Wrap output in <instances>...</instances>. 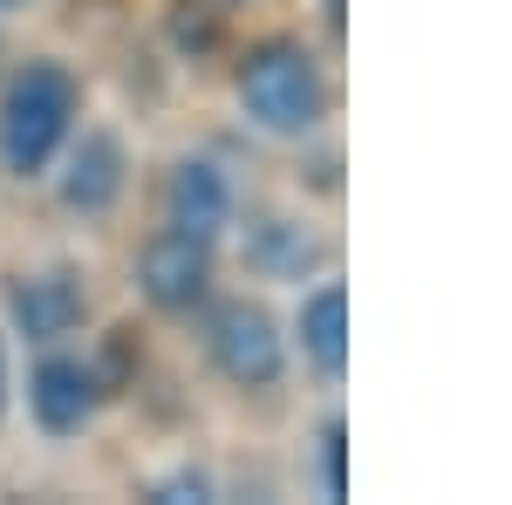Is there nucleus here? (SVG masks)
<instances>
[{
  "instance_id": "f257e3e1",
  "label": "nucleus",
  "mask_w": 512,
  "mask_h": 505,
  "mask_svg": "<svg viewBox=\"0 0 512 505\" xmlns=\"http://www.w3.org/2000/svg\"><path fill=\"white\" fill-rule=\"evenodd\" d=\"M233 96L253 130L267 137H315L328 117V69L315 62V48L294 35H267L239 55Z\"/></svg>"
},
{
  "instance_id": "f03ea898",
  "label": "nucleus",
  "mask_w": 512,
  "mask_h": 505,
  "mask_svg": "<svg viewBox=\"0 0 512 505\" xmlns=\"http://www.w3.org/2000/svg\"><path fill=\"white\" fill-rule=\"evenodd\" d=\"M76 76L55 62V55H35L21 62L7 89H0V171L7 178H41L55 151L69 144L76 130Z\"/></svg>"
},
{
  "instance_id": "7ed1b4c3",
  "label": "nucleus",
  "mask_w": 512,
  "mask_h": 505,
  "mask_svg": "<svg viewBox=\"0 0 512 505\" xmlns=\"http://www.w3.org/2000/svg\"><path fill=\"white\" fill-rule=\"evenodd\" d=\"M205 355L233 389L267 396L287 376V328L260 301H219V308H205Z\"/></svg>"
},
{
  "instance_id": "20e7f679",
  "label": "nucleus",
  "mask_w": 512,
  "mask_h": 505,
  "mask_svg": "<svg viewBox=\"0 0 512 505\" xmlns=\"http://www.w3.org/2000/svg\"><path fill=\"white\" fill-rule=\"evenodd\" d=\"M212 280H219L212 239H192L178 226H158L137 253V294L171 321H192V314L212 308Z\"/></svg>"
},
{
  "instance_id": "39448f33",
  "label": "nucleus",
  "mask_w": 512,
  "mask_h": 505,
  "mask_svg": "<svg viewBox=\"0 0 512 505\" xmlns=\"http://www.w3.org/2000/svg\"><path fill=\"white\" fill-rule=\"evenodd\" d=\"M55 192L62 205L76 212V219H103V212H117L123 185H130V151H123V137L110 123H82L69 130V144L55 151Z\"/></svg>"
},
{
  "instance_id": "423d86ee",
  "label": "nucleus",
  "mask_w": 512,
  "mask_h": 505,
  "mask_svg": "<svg viewBox=\"0 0 512 505\" xmlns=\"http://www.w3.org/2000/svg\"><path fill=\"white\" fill-rule=\"evenodd\" d=\"M103 396H110V389L96 376V362L69 355L62 342L41 349V362L28 369V417H35L41 437H82Z\"/></svg>"
},
{
  "instance_id": "0eeeda50",
  "label": "nucleus",
  "mask_w": 512,
  "mask_h": 505,
  "mask_svg": "<svg viewBox=\"0 0 512 505\" xmlns=\"http://www.w3.org/2000/svg\"><path fill=\"white\" fill-rule=\"evenodd\" d=\"M82 314H89V287H82L76 267H41V273H14L7 280V321L35 349L69 342L82 328Z\"/></svg>"
},
{
  "instance_id": "6e6552de",
  "label": "nucleus",
  "mask_w": 512,
  "mask_h": 505,
  "mask_svg": "<svg viewBox=\"0 0 512 505\" xmlns=\"http://www.w3.org/2000/svg\"><path fill=\"white\" fill-rule=\"evenodd\" d=\"M239 198H233V178H226V164L219 157H178L171 171H164V226H178V233L192 239H226V226H233Z\"/></svg>"
},
{
  "instance_id": "1a4fd4ad",
  "label": "nucleus",
  "mask_w": 512,
  "mask_h": 505,
  "mask_svg": "<svg viewBox=\"0 0 512 505\" xmlns=\"http://www.w3.org/2000/svg\"><path fill=\"white\" fill-rule=\"evenodd\" d=\"M287 349H301V362L315 376H328V383L349 369V294H342V280H321V287L301 294Z\"/></svg>"
},
{
  "instance_id": "9d476101",
  "label": "nucleus",
  "mask_w": 512,
  "mask_h": 505,
  "mask_svg": "<svg viewBox=\"0 0 512 505\" xmlns=\"http://www.w3.org/2000/svg\"><path fill=\"white\" fill-rule=\"evenodd\" d=\"M246 267L260 280H301L308 267H321V239L287 212H260L246 226Z\"/></svg>"
},
{
  "instance_id": "9b49d317",
  "label": "nucleus",
  "mask_w": 512,
  "mask_h": 505,
  "mask_svg": "<svg viewBox=\"0 0 512 505\" xmlns=\"http://www.w3.org/2000/svg\"><path fill=\"white\" fill-rule=\"evenodd\" d=\"M171 41H178V55L205 62V55L219 48V21H212L198 0H178V7H171Z\"/></svg>"
},
{
  "instance_id": "f8f14e48",
  "label": "nucleus",
  "mask_w": 512,
  "mask_h": 505,
  "mask_svg": "<svg viewBox=\"0 0 512 505\" xmlns=\"http://www.w3.org/2000/svg\"><path fill=\"white\" fill-rule=\"evenodd\" d=\"M321 492H328V499L349 492V471H342V424H321Z\"/></svg>"
},
{
  "instance_id": "ddd939ff",
  "label": "nucleus",
  "mask_w": 512,
  "mask_h": 505,
  "mask_svg": "<svg viewBox=\"0 0 512 505\" xmlns=\"http://www.w3.org/2000/svg\"><path fill=\"white\" fill-rule=\"evenodd\" d=\"M151 499H164V505H178V499H212V478H205V471H171V478H158V485H151Z\"/></svg>"
},
{
  "instance_id": "4468645a",
  "label": "nucleus",
  "mask_w": 512,
  "mask_h": 505,
  "mask_svg": "<svg viewBox=\"0 0 512 505\" xmlns=\"http://www.w3.org/2000/svg\"><path fill=\"white\" fill-rule=\"evenodd\" d=\"M0 417H7V342H0Z\"/></svg>"
},
{
  "instance_id": "2eb2a0df",
  "label": "nucleus",
  "mask_w": 512,
  "mask_h": 505,
  "mask_svg": "<svg viewBox=\"0 0 512 505\" xmlns=\"http://www.w3.org/2000/svg\"><path fill=\"white\" fill-rule=\"evenodd\" d=\"M0 7H21V0H0Z\"/></svg>"
},
{
  "instance_id": "dca6fc26",
  "label": "nucleus",
  "mask_w": 512,
  "mask_h": 505,
  "mask_svg": "<svg viewBox=\"0 0 512 505\" xmlns=\"http://www.w3.org/2000/svg\"><path fill=\"white\" fill-rule=\"evenodd\" d=\"M226 7H246V0H226Z\"/></svg>"
}]
</instances>
